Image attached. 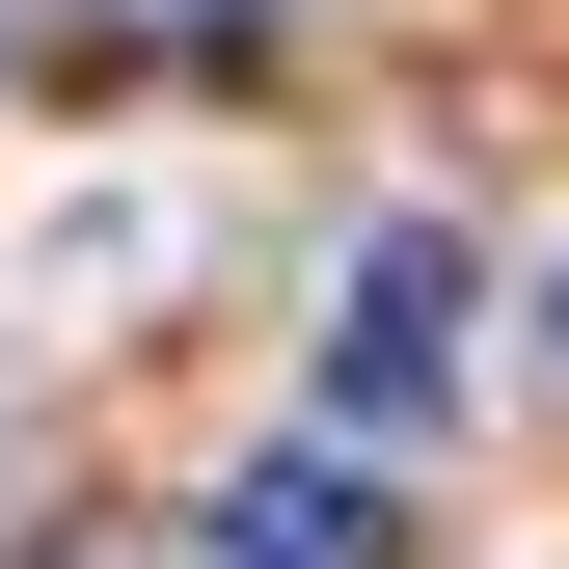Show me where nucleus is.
Listing matches in <instances>:
<instances>
[{
	"label": "nucleus",
	"instance_id": "f03ea898",
	"mask_svg": "<svg viewBox=\"0 0 569 569\" xmlns=\"http://www.w3.org/2000/svg\"><path fill=\"white\" fill-rule=\"evenodd\" d=\"M218 569H407V516H380V461H244Z\"/></svg>",
	"mask_w": 569,
	"mask_h": 569
},
{
	"label": "nucleus",
	"instance_id": "7ed1b4c3",
	"mask_svg": "<svg viewBox=\"0 0 569 569\" xmlns=\"http://www.w3.org/2000/svg\"><path fill=\"white\" fill-rule=\"evenodd\" d=\"M109 28H163V0H109Z\"/></svg>",
	"mask_w": 569,
	"mask_h": 569
},
{
	"label": "nucleus",
	"instance_id": "f257e3e1",
	"mask_svg": "<svg viewBox=\"0 0 569 569\" xmlns=\"http://www.w3.org/2000/svg\"><path fill=\"white\" fill-rule=\"evenodd\" d=\"M435 380H461V244L380 218V244H352V299H326V407H380V435H407Z\"/></svg>",
	"mask_w": 569,
	"mask_h": 569
}]
</instances>
